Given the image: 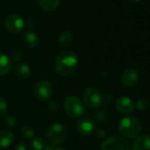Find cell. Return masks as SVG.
<instances>
[{
    "label": "cell",
    "instance_id": "cell-10",
    "mask_svg": "<svg viewBox=\"0 0 150 150\" xmlns=\"http://www.w3.org/2000/svg\"><path fill=\"white\" fill-rule=\"evenodd\" d=\"M134 103L132 99L126 96H121L116 101V108L121 114L128 115L134 110Z\"/></svg>",
    "mask_w": 150,
    "mask_h": 150
},
{
    "label": "cell",
    "instance_id": "cell-4",
    "mask_svg": "<svg viewBox=\"0 0 150 150\" xmlns=\"http://www.w3.org/2000/svg\"><path fill=\"white\" fill-rule=\"evenodd\" d=\"M101 150H132L129 141L121 136H110L101 145Z\"/></svg>",
    "mask_w": 150,
    "mask_h": 150
},
{
    "label": "cell",
    "instance_id": "cell-8",
    "mask_svg": "<svg viewBox=\"0 0 150 150\" xmlns=\"http://www.w3.org/2000/svg\"><path fill=\"white\" fill-rule=\"evenodd\" d=\"M5 27L12 34H19L25 28V21L19 14H9L5 20Z\"/></svg>",
    "mask_w": 150,
    "mask_h": 150
},
{
    "label": "cell",
    "instance_id": "cell-5",
    "mask_svg": "<svg viewBox=\"0 0 150 150\" xmlns=\"http://www.w3.org/2000/svg\"><path fill=\"white\" fill-rule=\"evenodd\" d=\"M67 136L66 128L61 124H53L47 130V138L50 144L58 145L62 143Z\"/></svg>",
    "mask_w": 150,
    "mask_h": 150
},
{
    "label": "cell",
    "instance_id": "cell-25",
    "mask_svg": "<svg viewBox=\"0 0 150 150\" xmlns=\"http://www.w3.org/2000/svg\"><path fill=\"white\" fill-rule=\"evenodd\" d=\"M107 116H108V113L105 111V110H100V111H98L96 114V118L98 120V121H101V122H103V121H104L106 118H107Z\"/></svg>",
    "mask_w": 150,
    "mask_h": 150
},
{
    "label": "cell",
    "instance_id": "cell-11",
    "mask_svg": "<svg viewBox=\"0 0 150 150\" xmlns=\"http://www.w3.org/2000/svg\"><path fill=\"white\" fill-rule=\"evenodd\" d=\"M121 82L124 87L131 88L138 82V73L134 69L128 68L121 75Z\"/></svg>",
    "mask_w": 150,
    "mask_h": 150
},
{
    "label": "cell",
    "instance_id": "cell-27",
    "mask_svg": "<svg viewBox=\"0 0 150 150\" xmlns=\"http://www.w3.org/2000/svg\"><path fill=\"white\" fill-rule=\"evenodd\" d=\"M16 150H27V146L25 143H20L16 146Z\"/></svg>",
    "mask_w": 150,
    "mask_h": 150
},
{
    "label": "cell",
    "instance_id": "cell-26",
    "mask_svg": "<svg viewBox=\"0 0 150 150\" xmlns=\"http://www.w3.org/2000/svg\"><path fill=\"white\" fill-rule=\"evenodd\" d=\"M96 135H97V137H99V138H103V137H105V135H106V131L103 130V129H102V128H100V129H98V130L96 131Z\"/></svg>",
    "mask_w": 150,
    "mask_h": 150
},
{
    "label": "cell",
    "instance_id": "cell-24",
    "mask_svg": "<svg viewBox=\"0 0 150 150\" xmlns=\"http://www.w3.org/2000/svg\"><path fill=\"white\" fill-rule=\"evenodd\" d=\"M23 52L21 50H15L12 54V60L13 61H21L23 58Z\"/></svg>",
    "mask_w": 150,
    "mask_h": 150
},
{
    "label": "cell",
    "instance_id": "cell-17",
    "mask_svg": "<svg viewBox=\"0 0 150 150\" xmlns=\"http://www.w3.org/2000/svg\"><path fill=\"white\" fill-rule=\"evenodd\" d=\"M58 44L61 48H66L70 46L73 41V35L69 30H64L58 35Z\"/></svg>",
    "mask_w": 150,
    "mask_h": 150
},
{
    "label": "cell",
    "instance_id": "cell-20",
    "mask_svg": "<svg viewBox=\"0 0 150 150\" xmlns=\"http://www.w3.org/2000/svg\"><path fill=\"white\" fill-rule=\"evenodd\" d=\"M135 107L140 111H146L150 108V103L147 99L141 98L137 101Z\"/></svg>",
    "mask_w": 150,
    "mask_h": 150
},
{
    "label": "cell",
    "instance_id": "cell-9",
    "mask_svg": "<svg viewBox=\"0 0 150 150\" xmlns=\"http://www.w3.org/2000/svg\"><path fill=\"white\" fill-rule=\"evenodd\" d=\"M76 130L82 136H90L96 132V124L89 117H82L77 121Z\"/></svg>",
    "mask_w": 150,
    "mask_h": 150
},
{
    "label": "cell",
    "instance_id": "cell-2",
    "mask_svg": "<svg viewBox=\"0 0 150 150\" xmlns=\"http://www.w3.org/2000/svg\"><path fill=\"white\" fill-rule=\"evenodd\" d=\"M141 130L139 120L132 116L123 117L118 124V132L125 139H135Z\"/></svg>",
    "mask_w": 150,
    "mask_h": 150
},
{
    "label": "cell",
    "instance_id": "cell-12",
    "mask_svg": "<svg viewBox=\"0 0 150 150\" xmlns=\"http://www.w3.org/2000/svg\"><path fill=\"white\" fill-rule=\"evenodd\" d=\"M131 146L132 150H150V136L144 134L137 137Z\"/></svg>",
    "mask_w": 150,
    "mask_h": 150
},
{
    "label": "cell",
    "instance_id": "cell-3",
    "mask_svg": "<svg viewBox=\"0 0 150 150\" xmlns=\"http://www.w3.org/2000/svg\"><path fill=\"white\" fill-rule=\"evenodd\" d=\"M64 109L66 115L71 118H78L85 112V106L82 101L75 96H69L64 103Z\"/></svg>",
    "mask_w": 150,
    "mask_h": 150
},
{
    "label": "cell",
    "instance_id": "cell-15",
    "mask_svg": "<svg viewBox=\"0 0 150 150\" xmlns=\"http://www.w3.org/2000/svg\"><path fill=\"white\" fill-rule=\"evenodd\" d=\"M14 140V136L8 130L0 131V148H6L12 145Z\"/></svg>",
    "mask_w": 150,
    "mask_h": 150
},
{
    "label": "cell",
    "instance_id": "cell-28",
    "mask_svg": "<svg viewBox=\"0 0 150 150\" xmlns=\"http://www.w3.org/2000/svg\"><path fill=\"white\" fill-rule=\"evenodd\" d=\"M126 1H128L130 4H136L139 1V0H126Z\"/></svg>",
    "mask_w": 150,
    "mask_h": 150
},
{
    "label": "cell",
    "instance_id": "cell-16",
    "mask_svg": "<svg viewBox=\"0 0 150 150\" xmlns=\"http://www.w3.org/2000/svg\"><path fill=\"white\" fill-rule=\"evenodd\" d=\"M12 69V60L4 53L0 52V76H3Z\"/></svg>",
    "mask_w": 150,
    "mask_h": 150
},
{
    "label": "cell",
    "instance_id": "cell-23",
    "mask_svg": "<svg viewBox=\"0 0 150 150\" xmlns=\"http://www.w3.org/2000/svg\"><path fill=\"white\" fill-rule=\"evenodd\" d=\"M4 125L6 127L12 128V127H13L16 125V119L13 117H12V116H8V117H6L4 119Z\"/></svg>",
    "mask_w": 150,
    "mask_h": 150
},
{
    "label": "cell",
    "instance_id": "cell-18",
    "mask_svg": "<svg viewBox=\"0 0 150 150\" xmlns=\"http://www.w3.org/2000/svg\"><path fill=\"white\" fill-rule=\"evenodd\" d=\"M37 3L44 11L53 12L58 7L60 0H37Z\"/></svg>",
    "mask_w": 150,
    "mask_h": 150
},
{
    "label": "cell",
    "instance_id": "cell-1",
    "mask_svg": "<svg viewBox=\"0 0 150 150\" xmlns=\"http://www.w3.org/2000/svg\"><path fill=\"white\" fill-rule=\"evenodd\" d=\"M79 65V57L72 50H63L55 60V70L60 76L67 77L72 74Z\"/></svg>",
    "mask_w": 150,
    "mask_h": 150
},
{
    "label": "cell",
    "instance_id": "cell-14",
    "mask_svg": "<svg viewBox=\"0 0 150 150\" xmlns=\"http://www.w3.org/2000/svg\"><path fill=\"white\" fill-rule=\"evenodd\" d=\"M15 74L22 80H28L32 75V69L31 67L26 63H21L16 65L15 67Z\"/></svg>",
    "mask_w": 150,
    "mask_h": 150
},
{
    "label": "cell",
    "instance_id": "cell-13",
    "mask_svg": "<svg viewBox=\"0 0 150 150\" xmlns=\"http://www.w3.org/2000/svg\"><path fill=\"white\" fill-rule=\"evenodd\" d=\"M22 41L25 46L28 49H35L39 45V36L34 31H27L22 36Z\"/></svg>",
    "mask_w": 150,
    "mask_h": 150
},
{
    "label": "cell",
    "instance_id": "cell-7",
    "mask_svg": "<svg viewBox=\"0 0 150 150\" xmlns=\"http://www.w3.org/2000/svg\"><path fill=\"white\" fill-rule=\"evenodd\" d=\"M84 103L90 109H97L102 104V96L95 88H87L82 94Z\"/></svg>",
    "mask_w": 150,
    "mask_h": 150
},
{
    "label": "cell",
    "instance_id": "cell-21",
    "mask_svg": "<svg viewBox=\"0 0 150 150\" xmlns=\"http://www.w3.org/2000/svg\"><path fill=\"white\" fill-rule=\"evenodd\" d=\"M21 134L23 135V137H25L26 139H32L35 135L34 130L30 127V126H23L21 128Z\"/></svg>",
    "mask_w": 150,
    "mask_h": 150
},
{
    "label": "cell",
    "instance_id": "cell-6",
    "mask_svg": "<svg viewBox=\"0 0 150 150\" xmlns=\"http://www.w3.org/2000/svg\"><path fill=\"white\" fill-rule=\"evenodd\" d=\"M34 95L39 101H48L53 95V88L50 81L46 80L38 81L34 87Z\"/></svg>",
    "mask_w": 150,
    "mask_h": 150
},
{
    "label": "cell",
    "instance_id": "cell-29",
    "mask_svg": "<svg viewBox=\"0 0 150 150\" xmlns=\"http://www.w3.org/2000/svg\"><path fill=\"white\" fill-rule=\"evenodd\" d=\"M54 150H66V149L62 146H54Z\"/></svg>",
    "mask_w": 150,
    "mask_h": 150
},
{
    "label": "cell",
    "instance_id": "cell-19",
    "mask_svg": "<svg viewBox=\"0 0 150 150\" xmlns=\"http://www.w3.org/2000/svg\"><path fill=\"white\" fill-rule=\"evenodd\" d=\"M48 145L49 143L46 142L43 139L36 137L32 139L30 147H31V150H46Z\"/></svg>",
    "mask_w": 150,
    "mask_h": 150
},
{
    "label": "cell",
    "instance_id": "cell-22",
    "mask_svg": "<svg viewBox=\"0 0 150 150\" xmlns=\"http://www.w3.org/2000/svg\"><path fill=\"white\" fill-rule=\"evenodd\" d=\"M8 110V103L7 101L2 97L0 96V117H3L6 114Z\"/></svg>",
    "mask_w": 150,
    "mask_h": 150
}]
</instances>
